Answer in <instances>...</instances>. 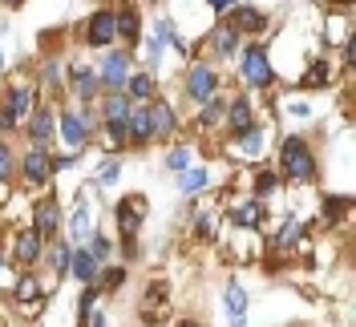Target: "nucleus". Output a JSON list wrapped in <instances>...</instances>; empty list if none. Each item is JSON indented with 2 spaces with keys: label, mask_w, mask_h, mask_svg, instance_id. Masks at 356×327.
<instances>
[{
  "label": "nucleus",
  "mask_w": 356,
  "mask_h": 327,
  "mask_svg": "<svg viewBox=\"0 0 356 327\" xmlns=\"http://www.w3.org/2000/svg\"><path fill=\"white\" fill-rule=\"evenodd\" d=\"M275 166H280L275 174L284 178V182H296V186H308V182H316V174H320V162H316L312 142L304 133H288V137L280 142Z\"/></svg>",
  "instance_id": "nucleus-1"
},
{
  "label": "nucleus",
  "mask_w": 356,
  "mask_h": 327,
  "mask_svg": "<svg viewBox=\"0 0 356 327\" xmlns=\"http://www.w3.org/2000/svg\"><path fill=\"white\" fill-rule=\"evenodd\" d=\"M37 97H41V93H37V81H33V77H13V81H4V89H0V133H4V137L24 126V117L33 113Z\"/></svg>",
  "instance_id": "nucleus-2"
},
{
  "label": "nucleus",
  "mask_w": 356,
  "mask_h": 327,
  "mask_svg": "<svg viewBox=\"0 0 356 327\" xmlns=\"http://www.w3.org/2000/svg\"><path fill=\"white\" fill-rule=\"evenodd\" d=\"M93 73H97L102 97H106V93H122V89H126V77L134 73V49H122V44L102 49V57H97Z\"/></svg>",
  "instance_id": "nucleus-3"
},
{
  "label": "nucleus",
  "mask_w": 356,
  "mask_h": 327,
  "mask_svg": "<svg viewBox=\"0 0 356 327\" xmlns=\"http://www.w3.org/2000/svg\"><path fill=\"white\" fill-rule=\"evenodd\" d=\"M239 81L247 89H275V69H271L264 41H251L239 49Z\"/></svg>",
  "instance_id": "nucleus-4"
},
{
  "label": "nucleus",
  "mask_w": 356,
  "mask_h": 327,
  "mask_svg": "<svg viewBox=\"0 0 356 327\" xmlns=\"http://www.w3.org/2000/svg\"><path fill=\"white\" fill-rule=\"evenodd\" d=\"M219 89H222V77H219V69L211 65V61H195V65L182 73V97H186L195 109L207 106Z\"/></svg>",
  "instance_id": "nucleus-5"
},
{
  "label": "nucleus",
  "mask_w": 356,
  "mask_h": 327,
  "mask_svg": "<svg viewBox=\"0 0 356 327\" xmlns=\"http://www.w3.org/2000/svg\"><path fill=\"white\" fill-rule=\"evenodd\" d=\"M93 133H97V130H89L86 117H81L73 106L57 109V142L65 146V153H86L89 142H93Z\"/></svg>",
  "instance_id": "nucleus-6"
},
{
  "label": "nucleus",
  "mask_w": 356,
  "mask_h": 327,
  "mask_svg": "<svg viewBox=\"0 0 356 327\" xmlns=\"http://www.w3.org/2000/svg\"><path fill=\"white\" fill-rule=\"evenodd\" d=\"M24 137H29L33 150H53L57 146V109L37 101L33 113L24 117Z\"/></svg>",
  "instance_id": "nucleus-7"
},
{
  "label": "nucleus",
  "mask_w": 356,
  "mask_h": 327,
  "mask_svg": "<svg viewBox=\"0 0 356 327\" xmlns=\"http://www.w3.org/2000/svg\"><path fill=\"white\" fill-rule=\"evenodd\" d=\"M17 178H21L29 190H44L53 182V150H29L17 153Z\"/></svg>",
  "instance_id": "nucleus-8"
},
{
  "label": "nucleus",
  "mask_w": 356,
  "mask_h": 327,
  "mask_svg": "<svg viewBox=\"0 0 356 327\" xmlns=\"http://www.w3.org/2000/svg\"><path fill=\"white\" fill-rule=\"evenodd\" d=\"M37 235H41L44 242L61 239V226H65V210H61V202H57V194H41L37 202H33V222H29Z\"/></svg>",
  "instance_id": "nucleus-9"
},
{
  "label": "nucleus",
  "mask_w": 356,
  "mask_h": 327,
  "mask_svg": "<svg viewBox=\"0 0 356 327\" xmlns=\"http://www.w3.org/2000/svg\"><path fill=\"white\" fill-rule=\"evenodd\" d=\"M81 44L86 49H113L118 44V24H113V8H97L89 12L86 24H81Z\"/></svg>",
  "instance_id": "nucleus-10"
},
{
  "label": "nucleus",
  "mask_w": 356,
  "mask_h": 327,
  "mask_svg": "<svg viewBox=\"0 0 356 327\" xmlns=\"http://www.w3.org/2000/svg\"><path fill=\"white\" fill-rule=\"evenodd\" d=\"M146 215H150V202H146V194H126V198H118V206H113L118 235H122V239H138V230H142Z\"/></svg>",
  "instance_id": "nucleus-11"
},
{
  "label": "nucleus",
  "mask_w": 356,
  "mask_h": 327,
  "mask_svg": "<svg viewBox=\"0 0 356 327\" xmlns=\"http://www.w3.org/2000/svg\"><path fill=\"white\" fill-rule=\"evenodd\" d=\"M65 89H73L77 106H93V101L102 97L97 73H93V65H89V61H73V65H65Z\"/></svg>",
  "instance_id": "nucleus-12"
},
{
  "label": "nucleus",
  "mask_w": 356,
  "mask_h": 327,
  "mask_svg": "<svg viewBox=\"0 0 356 327\" xmlns=\"http://www.w3.org/2000/svg\"><path fill=\"white\" fill-rule=\"evenodd\" d=\"M251 126H259V113H255V101L251 97H227V113H222V133L235 142L239 133H247Z\"/></svg>",
  "instance_id": "nucleus-13"
},
{
  "label": "nucleus",
  "mask_w": 356,
  "mask_h": 327,
  "mask_svg": "<svg viewBox=\"0 0 356 327\" xmlns=\"http://www.w3.org/2000/svg\"><path fill=\"white\" fill-rule=\"evenodd\" d=\"M222 24H231L239 37H264L271 17H267L259 4H231V12L222 17Z\"/></svg>",
  "instance_id": "nucleus-14"
},
{
  "label": "nucleus",
  "mask_w": 356,
  "mask_h": 327,
  "mask_svg": "<svg viewBox=\"0 0 356 327\" xmlns=\"http://www.w3.org/2000/svg\"><path fill=\"white\" fill-rule=\"evenodd\" d=\"M166 315H170V287L162 283V279H154V283L146 287L142 303H138V319L158 327V324H166Z\"/></svg>",
  "instance_id": "nucleus-15"
},
{
  "label": "nucleus",
  "mask_w": 356,
  "mask_h": 327,
  "mask_svg": "<svg viewBox=\"0 0 356 327\" xmlns=\"http://www.w3.org/2000/svg\"><path fill=\"white\" fill-rule=\"evenodd\" d=\"M207 57H211V65H222V61H231V57H239V49H243V37L231 28V24H215L211 33H207Z\"/></svg>",
  "instance_id": "nucleus-16"
},
{
  "label": "nucleus",
  "mask_w": 356,
  "mask_h": 327,
  "mask_svg": "<svg viewBox=\"0 0 356 327\" xmlns=\"http://www.w3.org/2000/svg\"><path fill=\"white\" fill-rule=\"evenodd\" d=\"M41 255H44V239L33 226H21V230L13 235V262H17L21 271H37V267H41Z\"/></svg>",
  "instance_id": "nucleus-17"
},
{
  "label": "nucleus",
  "mask_w": 356,
  "mask_h": 327,
  "mask_svg": "<svg viewBox=\"0 0 356 327\" xmlns=\"http://www.w3.org/2000/svg\"><path fill=\"white\" fill-rule=\"evenodd\" d=\"M13 303L21 307L24 315H41L44 287H41V279H37V271H21V279L13 283Z\"/></svg>",
  "instance_id": "nucleus-18"
},
{
  "label": "nucleus",
  "mask_w": 356,
  "mask_h": 327,
  "mask_svg": "<svg viewBox=\"0 0 356 327\" xmlns=\"http://www.w3.org/2000/svg\"><path fill=\"white\" fill-rule=\"evenodd\" d=\"M113 24H118V41H122V49H138V44H142V17H138L134 0H118Z\"/></svg>",
  "instance_id": "nucleus-19"
},
{
  "label": "nucleus",
  "mask_w": 356,
  "mask_h": 327,
  "mask_svg": "<svg viewBox=\"0 0 356 327\" xmlns=\"http://www.w3.org/2000/svg\"><path fill=\"white\" fill-rule=\"evenodd\" d=\"M146 113H150V133H154V142H170V137H178V113H175V106H170L166 97L146 101Z\"/></svg>",
  "instance_id": "nucleus-20"
},
{
  "label": "nucleus",
  "mask_w": 356,
  "mask_h": 327,
  "mask_svg": "<svg viewBox=\"0 0 356 327\" xmlns=\"http://www.w3.org/2000/svg\"><path fill=\"white\" fill-rule=\"evenodd\" d=\"M227 218H231V226L235 230H259L267 218V206L259 198H243V202H235V206H227Z\"/></svg>",
  "instance_id": "nucleus-21"
},
{
  "label": "nucleus",
  "mask_w": 356,
  "mask_h": 327,
  "mask_svg": "<svg viewBox=\"0 0 356 327\" xmlns=\"http://www.w3.org/2000/svg\"><path fill=\"white\" fill-rule=\"evenodd\" d=\"M93 235V215H89V202H77L73 206V215L65 218V226H61V239L69 246H81V242Z\"/></svg>",
  "instance_id": "nucleus-22"
},
{
  "label": "nucleus",
  "mask_w": 356,
  "mask_h": 327,
  "mask_svg": "<svg viewBox=\"0 0 356 327\" xmlns=\"http://www.w3.org/2000/svg\"><path fill=\"white\" fill-rule=\"evenodd\" d=\"M126 97H130L134 106H146V101H154L158 97V77L150 69H134L130 77H126V89H122Z\"/></svg>",
  "instance_id": "nucleus-23"
},
{
  "label": "nucleus",
  "mask_w": 356,
  "mask_h": 327,
  "mask_svg": "<svg viewBox=\"0 0 356 327\" xmlns=\"http://www.w3.org/2000/svg\"><path fill=\"white\" fill-rule=\"evenodd\" d=\"M267 146H271V130L267 126H251L247 133H239L235 142H231V150L235 153H243L247 162H255V158H264Z\"/></svg>",
  "instance_id": "nucleus-24"
},
{
  "label": "nucleus",
  "mask_w": 356,
  "mask_h": 327,
  "mask_svg": "<svg viewBox=\"0 0 356 327\" xmlns=\"http://www.w3.org/2000/svg\"><path fill=\"white\" fill-rule=\"evenodd\" d=\"M304 239H308V226H304L300 218H288V222H284V226L267 239V246H271L275 255H291V251H296Z\"/></svg>",
  "instance_id": "nucleus-25"
},
{
  "label": "nucleus",
  "mask_w": 356,
  "mask_h": 327,
  "mask_svg": "<svg viewBox=\"0 0 356 327\" xmlns=\"http://www.w3.org/2000/svg\"><path fill=\"white\" fill-rule=\"evenodd\" d=\"M126 137H130V150H146V146H154V133H150V113H146V106H134V113L126 117Z\"/></svg>",
  "instance_id": "nucleus-26"
},
{
  "label": "nucleus",
  "mask_w": 356,
  "mask_h": 327,
  "mask_svg": "<svg viewBox=\"0 0 356 327\" xmlns=\"http://www.w3.org/2000/svg\"><path fill=\"white\" fill-rule=\"evenodd\" d=\"M97 271H102V267H97V259L89 255L86 246H73V251H69V275H73L81 287L97 283Z\"/></svg>",
  "instance_id": "nucleus-27"
},
{
  "label": "nucleus",
  "mask_w": 356,
  "mask_h": 327,
  "mask_svg": "<svg viewBox=\"0 0 356 327\" xmlns=\"http://www.w3.org/2000/svg\"><path fill=\"white\" fill-rule=\"evenodd\" d=\"M69 251H73V246H69L65 239H53V242H44L41 267H44V271H53L57 279H65V275H69ZM41 267H37V271H41Z\"/></svg>",
  "instance_id": "nucleus-28"
},
{
  "label": "nucleus",
  "mask_w": 356,
  "mask_h": 327,
  "mask_svg": "<svg viewBox=\"0 0 356 327\" xmlns=\"http://www.w3.org/2000/svg\"><path fill=\"white\" fill-rule=\"evenodd\" d=\"M336 81V69H332V57H316L308 65V73H300V89H328Z\"/></svg>",
  "instance_id": "nucleus-29"
},
{
  "label": "nucleus",
  "mask_w": 356,
  "mask_h": 327,
  "mask_svg": "<svg viewBox=\"0 0 356 327\" xmlns=\"http://www.w3.org/2000/svg\"><path fill=\"white\" fill-rule=\"evenodd\" d=\"M222 311H227L231 327H247V291H243V283H227V291H222Z\"/></svg>",
  "instance_id": "nucleus-30"
},
{
  "label": "nucleus",
  "mask_w": 356,
  "mask_h": 327,
  "mask_svg": "<svg viewBox=\"0 0 356 327\" xmlns=\"http://www.w3.org/2000/svg\"><path fill=\"white\" fill-rule=\"evenodd\" d=\"M97 113H102V121H126L134 113V101L126 93H106V97H97Z\"/></svg>",
  "instance_id": "nucleus-31"
},
{
  "label": "nucleus",
  "mask_w": 356,
  "mask_h": 327,
  "mask_svg": "<svg viewBox=\"0 0 356 327\" xmlns=\"http://www.w3.org/2000/svg\"><path fill=\"white\" fill-rule=\"evenodd\" d=\"M222 113H227V97L215 93L207 106L195 109V126H199V130H222Z\"/></svg>",
  "instance_id": "nucleus-32"
},
{
  "label": "nucleus",
  "mask_w": 356,
  "mask_h": 327,
  "mask_svg": "<svg viewBox=\"0 0 356 327\" xmlns=\"http://www.w3.org/2000/svg\"><path fill=\"white\" fill-rule=\"evenodd\" d=\"M175 178H178V190H182V194H202V190H207V182H211L207 166H186V170L175 174Z\"/></svg>",
  "instance_id": "nucleus-33"
},
{
  "label": "nucleus",
  "mask_w": 356,
  "mask_h": 327,
  "mask_svg": "<svg viewBox=\"0 0 356 327\" xmlns=\"http://www.w3.org/2000/svg\"><path fill=\"white\" fill-rule=\"evenodd\" d=\"M41 89H53V93L65 89V65H61V61H44V65L37 69V93H41Z\"/></svg>",
  "instance_id": "nucleus-34"
},
{
  "label": "nucleus",
  "mask_w": 356,
  "mask_h": 327,
  "mask_svg": "<svg viewBox=\"0 0 356 327\" xmlns=\"http://www.w3.org/2000/svg\"><path fill=\"white\" fill-rule=\"evenodd\" d=\"M81 246H86L89 255L97 259V267H110V255H113V239H110V235H102V230H93V235H89V239L81 242Z\"/></svg>",
  "instance_id": "nucleus-35"
},
{
  "label": "nucleus",
  "mask_w": 356,
  "mask_h": 327,
  "mask_svg": "<svg viewBox=\"0 0 356 327\" xmlns=\"http://www.w3.org/2000/svg\"><path fill=\"white\" fill-rule=\"evenodd\" d=\"M280 182H284V178L275 174V170H255V174H251V198H259V202H264L267 194H275V190H280Z\"/></svg>",
  "instance_id": "nucleus-36"
},
{
  "label": "nucleus",
  "mask_w": 356,
  "mask_h": 327,
  "mask_svg": "<svg viewBox=\"0 0 356 327\" xmlns=\"http://www.w3.org/2000/svg\"><path fill=\"white\" fill-rule=\"evenodd\" d=\"M348 210H353V198L348 194H328L324 202H320V215L328 218V222H344Z\"/></svg>",
  "instance_id": "nucleus-37"
},
{
  "label": "nucleus",
  "mask_w": 356,
  "mask_h": 327,
  "mask_svg": "<svg viewBox=\"0 0 356 327\" xmlns=\"http://www.w3.org/2000/svg\"><path fill=\"white\" fill-rule=\"evenodd\" d=\"M154 37H158V44H175L178 53H182V57L191 53L186 44L178 41V28H175V21H170V17H158V21H154Z\"/></svg>",
  "instance_id": "nucleus-38"
},
{
  "label": "nucleus",
  "mask_w": 356,
  "mask_h": 327,
  "mask_svg": "<svg viewBox=\"0 0 356 327\" xmlns=\"http://www.w3.org/2000/svg\"><path fill=\"white\" fill-rule=\"evenodd\" d=\"M97 287H102V295L122 291V287H126V267H102V271H97Z\"/></svg>",
  "instance_id": "nucleus-39"
},
{
  "label": "nucleus",
  "mask_w": 356,
  "mask_h": 327,
  "mask_svg": "<svg viewBox=\"0 0 356 327\" xmlns=\"http://www.w3.org/2000/svg\"><path fill=\"white\" fill-rule=\"evenodd\" d=\"M186 166H195V150H191V146H170V150H166V170H170V174H182Z\"/></svg>",
  "instance_id": "nucleus-40"
},
{
  "label": "nucleus",
  "mask_w": 356,
  "mask_h": 327,
  "mask_svg": "<svg viewBox=\"0 0 356 327\" xmlns=\"http://www.w3.org/2000/svg\"><path fill=\"white\" fill-rule=\"evenodd\" d=\"M17 178V150L8 146V137H0V186H8Z\"/></svg>",
  "instance_id": "nucleus-41"
},
{
  "label": "nucleus",
  "mask_w": 356,
  "mask_h": 327,
  "mask_svg": "<svg viewBox=\"0 0 356 327\" xmlns=\"http://www.w3.org/2000/svg\"><path fill=\"white\" fill-rule=\"evenodd\" d=\"M97 299H102V287H97V283L81 287V295H77V319H81L86 311H93V307H97Z\"/></svg>",
  "instance_id": "nucleus-42"
},
{
  "label": "nucleus",
  "mask_w": 356,
  "mask_h": 327,
  "mask_svg": "<svg viewBox=\"0 0 356 327\" xmlns=\"http://www.w3.org/2000/svg\"><path fill=\"white\" fill-rule=\"evenodd\" d=\"M122 178V166H118V158H106L102 166H97V186H113Z\"/></svg>",
  "instance_id": "nucleus-43"
},
{
  "label": "nucleus",
  "mask_w": 356,
  "mask_h": 327,
  "mask_svg": "<svg viewBox=\"0 0 356 327\" xmlns=\"http://www.w3.org/2000/svg\"><path fill=\"white\" fill-rule=\"evenodd\" d=\"M195 239L202 242L215 239V215H195Z\"/></svg>",
  "instance_id": "nucleus-44"
},
{
  "label": "nucleus",
  "mask_w": 356,
  "mask_h": 327,
  "mask_svg": "<svg viewBox=\"0 0 356 327\" xmlns=\"http://www.w3.org/2000/svg\"><path fill=\"white\" fill-rule=\"evenodd\" d=\"M77 327H110V315H106L102 307H93V311H86V315L77 319Z\"/></svg>",
  "instance_id": "nucleus-45"
},
{
  "label": "nucleus",
  "mask_w": 356,
  "mask_h": 327,
  "mask_svg": "<svg viewBox=\"0 0 356 327\" xmlns=\"http://www.w3.org/2000/svg\"><path fill=\"white\" fill-rule=\"evenodd\" d=\"M356 69V33H344V73L353 77Z\"/></svg>",
  "instance_id": "nucleus-46"
},
{
  "label": "nucleus",
  "mask_w": 356,
  "mask_h": 327,
  "mask_svg": "<svg viewBox=\"0 0 356 327\" xmlns=\"http://www.w3.org/2000/svg\"><path fill=\"white\" fill-rule=\"evenodd\" d=\"M81 162V153H53V174H65Z\"/></svg>",
  "instance_id": "nucleus-47"
},
{
  "label": "nucleus",
  "mask_w": 356,
  "mask_h": 327,
  "mask_svg": "<svg viewBox=\"0 0 356 327\" xmlns=\"http://www.w3.org/2000/svg\"><path fill=\"white\" fill-rule=\"evenodd\" d=\"M118 251H122V262H134L138 259V239H122L118 242Z\"/></svg>",
  "instance_id": "nucleus-48"
},
{
  "label": "nucleus",
  "mask_w": 356,
  "mask_h": 327,
  "mask_svg": "<svg viewBox=\"0 0 356 327\" xmlns=\"http://www.w3.org/2000/svg\"><path fill=\"white\" fill-rule=\"evenodd\" d=\"M207 4H211V12H215V17H227V12H231V4H239V0H207Z\"/></svg>",
  "instance_id": "nucleus-49"
},
{
  "label": "nucleus",
  "mask_w": 356,
  "mask_h": 327,
  "mask_svg": "<svg viewBox=\"0 0 356 327\" xmlns=\"http://www.w3.org/2000/svg\"><path fill=\"white\" fill-rule=\"evenodd\" d=\"M324 4H328L332 12H348V8H353L356 0H324Z\"/></svg>",
  "instance_id": "nucleus-50"
},
{
  "label": "nucleus",
  "mask_w": 356,
  "mask_h": 327,
  "mask_svg": "<svg viewBox=\"0 0 356 327\" xmlns=\"http://www.w3.org/2000/svg\"><path fill=\"white\" fill-rule=\"evenodd\" d=\"M146 53H150V61H158V53H162V44H158V37H146Z\"/></svg>",
  "instance_id": "nucleus-51"
},
{
  "label": "nucleus",
  "mask_w": 356,
  "mask_h": 327,
  "mask_svg": "<svg viewBox=\"0 0 356 327\" xmlns=\"http://www.w3.org/2000/svg\"><path fill=\"white\" fill-rule=\"evenodd\" d=\"M288 113H296V117H308V106H304V101H291Z\"/></svg>",
  "instance_id": "nucleus-52"
},
{
  "label": "nucleus",
  "mask_w": 356,
  "mask_h": 327,
  "mask_svg": "<svg viewBox=\"0 0 356 327\" xmlns=\"http://www.w3.org/2000/svg\"><path fill=\"white\" fill-rule=\"evenodd\" d=\"M0 4H4V8H13V12H17V8H24V0H0Z\"/></svg>",
  "instance_id": "nucleus-53"
},
{
  "label": "nucleus",
  "mask_w": 356,
  "mask_h": 327,
  "mask_svg": "<svg viewBox=\"0 0 356 327\" xmlns=\"http://www.w3.org/2000/svg\"><path fill=\"white\" fill-rule=\"evenodd\" d=\"M175 327H202V324H199V319H178Z\"/></svg>",
  "instance_id": "nucleus-54"
},
{
  "label": "nucleus",
  "mask_w": 356,
  "mask_h": 327,
  "mask_svg": "<svg viewBox=\"0 0 356 327\" xmlns=\"http://www.w3.org/2000/svg\"><path fill=\"white\" fill-rule=\"evenodd\" d=\"M0 73H4V53H0Z\"/></svg>",
  "instance_id": "nucleus-55"
},
{
  "label": "nucleus",
  "mask_w": 356,
  "mask_h": 327,
  "mask_svg": "<svg viewBox=\"0 0 356 327\" xmlns=\"http://www.w3.org/2000/svg\"><path fill=\"white\" fill-rule=\"evenodd\" d=\"M150 4H154V0H150Z\"/></svg>",
  "instance_id": "nucleus-56"
}]
</instances>
